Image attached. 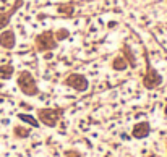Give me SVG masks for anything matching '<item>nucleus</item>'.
<instances>
[{
  "label": "nucleus",
  "mask_w": 167,
  "mask_h": 157,
  "mask_svg": "<svg viewBox=\"0 0 167 157\" xmlns=\"http://www.w3.org/2000/svg\"><path fill=\"white\" fill-rule=\"evenodd\" d=\"M16 84H18L20 91H21L24 96H28V97H34V96L39 94L37 81L29 70L18 71V75H16Z\"/></svg>",
  "instance_id": "1"
},
{
  "label": "nucleus",
  "mask_w": 167,
  "mask_h": 157,
  "mask_svg": "<svg viewBox=\"0 0 167 157\" xmlns=\"http://www.w3.org/2000/svg\"><path fill=\"white\" fill-rule=\"evenodd\" d=\"M58 47V42L54 36V31L47 29V31L39 33L36 37H34V49L37 52L44 54V52H52Z\"/></svg>",
  "instance_id": "2"
},
{
  "label": "nucleus",
  "mask_w": 167,
  "mask_h": 157,
  "mask_svg": "<svg viewBox=\"0 0 167 157\" xmlns=\"http://www.w3.org/2000/svg\"><path fill=\"white\" fill-rule=\"evenodd\" d=\"M144 60H146V71H144V75H143V86L146 88V89H149V91L158 89V88L162 84L164 78H162V75L159 73L156 68L151 67L148 54H144Z\"/></svg>",
  "instance_id": "3"
},
{
  "label": "nucleus",
  "mask_w": 167,
  "mask_h": 157,
  "mask_svg": "<svg viewBox=\"0 0 167 157\" xmlns=\"http://www.w3.org/2000/svg\"><path fill=\"white\" fill-rule=\"evenodd\" d=\"M62 115H63V110L62 109H50V107H44L37 110V120L39 123H42L44 126H49V128H55L60 122Z\"/></svg>",
  "instance_id": "4"
},
{
  "label": "nucleus",
  "mask_w": 167,
  "mask_h": 157,
  "mask_svg": "<svg viewBox=\"0 0 167 157\" xmlns=\"http://www.w3.org/2000/svg\"><path fill=\"white\" fill-rule=\"evenodd\" d=\"M63 84L68 86L70 89L76 91V93H86L89 88V81L88 78L85 76L83 73H70L65 76L63 80Z\"/></svg>",
  "instance_id": "5"
},
{
  "label": "nucleus",
  "mask_w": 167,
  "mask_h": 157,
  "mask_svg": "<svg viewBox=\"0 0 167 157\" xmlns=\"http://www.w3.org/2000/svg\"><path fill=\"white\" fill-rule=\"evenodd\" d=\"M0 47L5 50H13L16 47V33L12 28L0 31Z\"/></svg>",
  "instance_id": "6"
},
{
  "label": "nucleus",
  "mask_w": 167,
  "mask_h": 157,
  "mask_svg": "<svg viewBox=\"0 0 167 157\" xmlns=\"http://www.w3.org/2000/svg\"><path fill=\"white\" fill-rule=\"evenodd\" d=\"M21 5H23V0H16L10 10H7V12H0V31H3V29L8 28V25H10V21H12L13 15L21 8Z\"/></svg>",
  "instance_id": "7"
},
{
  "label": "nucleus",
  "mask_w": 167,
  "mask_h": 157,
  "mask_svg": "<svg viewBox=\"0 0 167 157\" xmlns=\"http://www.w3.org/2000/svg\"><path fill=\"white\" fill-rule=\"evenodd\" d=\"M149 133H151V125L146 120L138 122V123L133 126V130H131V136H133L135 139H144L149 136Z\"/></svg>",
  "instance_id": "8"
},
{
  "label": "nucleus",
  "mask_w": 167,
  "mask_h": 157,
  "mask_svg": "<svg viewBox=\"0 0 167 157\" xmlns=\"http://www.w3.org/2000/svg\"><path fill=\"white\" fill-rule=\"evenodd\" d=\"M122 55H123V59L128 62V67L130 68H136V55H135V52H133V49H131L128 44H123V47H122Z\"/></svg>",
  "instance_id": "9"
},
{
  "label": "nucleus",
  "mask_w": 167,
  "mask_h": 157,
  "mask_svg": "<svg viewBox=\"0 0 167 157\" xmlns=\"http://www.w3.org/2000/svg\"><path fill=\"white\" fill-rule=\"evenodd\" d=\"M110 67H112L114 71H125L127 68H130V67H128V62L123 59V55L114 57V60L110 62Z\"/></svg>",
  "instance_id": "10"
},
{
  "label": "nucleus",
  "mask_w": 167,
  "mask_h": 157,
  "mask_svg": "<svg viewBox=\"0 0 167 157\" xmlns=\"http://www.w3.org/2000/svg\"><path fill=\"white\" fill-rule=\"evenodd\" d=\"M15 75V67L12 63H3L0 65V80L7 81V80H12V76Z\"/></svg>",
  "instance_id": "11"
},
{
  "label": "nucleus",
  "mask_w": 167,
  "mask_h": 157,
  "mask_svg": "<svg viewBox=\"0 0 167 157\" xmlns=\"http://www.w3.org/2000/svg\"><path fill=\"white\" fill-rule=\"evenodd\" d=\"M57 12L58 15H63V16H70L75 13V5L71 2H67V3H62V5L57 7Z\"/></svg>",
  "instance_id": "12"
},
{
  "label": "nucleus",
  "mask_w": 167,
  "mask_h": 157,
  "mask_svg": "<svg viewBox=\"0 0 167 157\" xmlns=\"http://www.w3.org/2000/svg\"><path fill=\"white\" fill-rule=\"evenodd\" d=\"M13 135H15L16 138H20V139H26V138H29L31 131H29V128H26V126L16 125L15 128H13Z\"/></svg>",
  "instance_id": "13"
},
{
  "label": "nucleus",
  "mask_w": 167,
  "mask_h": 157,
  "mask_svg": "<svg viewBox=\"0 0 167 157\" xmlns=\"http://www.w3.org/2000/svg\"><path fill=\"white\" fill-rule=\"evenodd\" d=\"M18 118L23 122V123H28V125H31V126H39V120H37L36 117H33V115H29V114H18Z\"/></svg>",
  "instance_id": "14"
},
{
  "label": "nucleus",
  "mask_w": 167,
  "mask_h": 157,
  "mask_svg": "<svg viewBox=\"0 0 167 157\" xmlns=\"http://www.w3.org/2000/svg\"><path fill=\"white\" fill-rule=\"evenodd\" d=\"M54 36L55 39H57V42H62V41H68L70 39V31H68L67 28H58L57 31H54Z\"/></svg>",
  "instance_id": "15"
},
{
  "label": "nucleus",
  "mask_w": 167,
  "mask_h": 157,
  "mask_svg": "<svg viewBox=\"0 0 167 157\" xmlns=\"http://www.w3.org/2000/svg\"><path fill=\"white\" fill-rule=\"evenodd\" d=\"M65 157H83L81 152L75 151V149H68V151H65Z\"/></svg>",
  "instance_id": "16"
},
{
  "label": "nucleus",
  "mask_w": 167,
  "mask_h": 157,
  "mask_svg": "<svg viewBox=\"0 0 167 157\" xmlns=\"http://www.w3.org/2000/svg\"><path fill=\"white\" fill-rule=\"evenodd\" d=\"M164 114H166V117H167V104H166V107H164Z\"/></svg>",
  "instance_id": "17"
},
{
  "label": "nucleus",
  "mask_w": 167,
  "mask_h": 157,
  "mask_svg": "<svg viewBox=\"0 0 167 157\" xmlns=\"http://www.w3.org/2000/svg\"><path fill=\"white\" fill-rule=\"evenodd\" d=\"M152 157H159V156H152Z\"/></svg>",
  "instance_id": "18"
}]
</instances>
